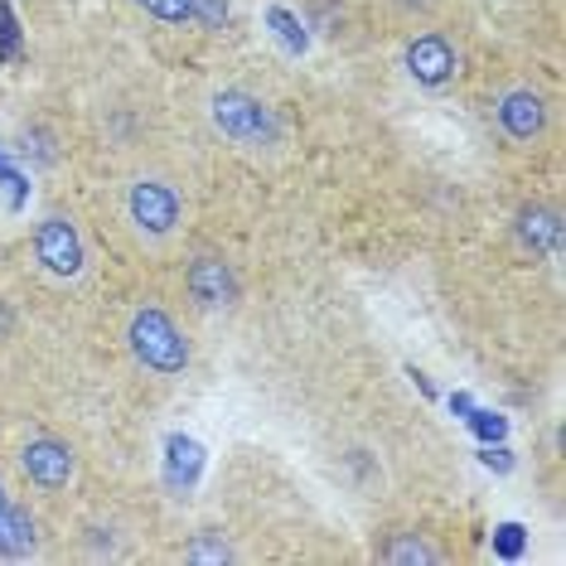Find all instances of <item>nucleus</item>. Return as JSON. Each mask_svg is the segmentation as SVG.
Instances as JSON below:
<instances>
[{"mask_svg": "<svg viewBox=\"0 0 566 566\" xmlns=\"http://www.w3.org/2000/svg\"><path fill=\"white\" fill-rule=\"evenodd\" d=\"M203 112H209V126L218 132V140H228L242 156H276L286 146V117L256 87H242V83L213 87Z\"/></svg>", "mask_w": 566, "mask_h": 566, "instance_id": "7ed1b4c3", "label": "nucleus"}, {"mask_svg": "<svg viewBox=\"0 0 566 566\" xmlns=\"http://www.w3.org/2000/svg\"><path fill=\"white\" fill-rule=\"evenodd\" d=\"M179 557L195 562V566H223V562H242V547L233 543L228 527H203V533H195L185 547H179Z\"/></svg>", "mask_w": 566, "mask_h": 566, "instance_id": "f8f14e48", "label": "nucleus"}, {"mask_svg": "<svg viewBox=\"0 0 566 566\" xmlns=\"http://www.w3.org/2000/svg\"><path fill=\"white\" fill-rule=\"evenodd\" d=\"M446 6L450 0H378V10L397 24V30H417V24L446 20Z\"/></svg>", "mask_w": 566, "mask_h": 566, "instance_id": "4468645a", "label": "nucleus"}, {"mask_svg": "<svg viewBox=\"0 0 566 566\" xmlns=\"http://www.w3.org/2000/svg\"><path fill=\"white\" fill-rule=\"evenodd\" d=\"M238 24V0H195V30L199 34H228Z\"/></svg>", "mask_w": 566, "mask_h": 566, "instance_id": "2eb2a0df", "label": "nucleus"}, {"mask_svg": "<svg viewBox=\"0 0 566 566\" xmlns=\"http://www.w3.org/2000/svg\"><path fill=\"white\" fill-rule=\"evenodd\" d=\"M40 518H34L30 504H20V499H10L6 509H0V562H30L40 557Z\"/></svg>", "mask_w": 566, "mask_h": 566, "instance_id": "9b49d317", "label": "nucleus"}, {"mask_svg": "<svg viewBox=\"0 0 566 566\" xmlns=\"http://www.w3.org/2000/svg\"><path fill=\"white\" fill-rule=\"evenodd\" d=\"M122 349L132 354V364L140 373H150L160 382H175L195 368V334H189L185 315L175 305L156 301V295H140V301L126 305Z\"/></svg>", "mask_w": 566, "mask_h": 566, "instance_id": "f03ea898", "label": "nucleus"}, {"mask_svg": "<svg viewBox=\"0 0 566 566\" xmlns=\"http://www.w3.org/2000/svg\"><path fill=\"white\" fill-rule=\"evenodd\" d=\"M489 122L504 146L513 150H543L557 132V102L537 83H504L489 97Z\"/></svg>", "mask_w": 566, "mask_h": 566, "instance_id": "20e7f679", "label": "nucleus"}, {"mask_svg": "<svg viewBox=\"0 0 566 566\" xmlns=\"http://www.w3.org/2000/svg\"><path fill=\"white\" fill-rule=\"evenodd\" d=\"M132 10L146 24H156V30H170V34L195 30V0H132Z\"/></svg>", "mask_w": 566, "mask_h": 566, "instance_id": "ddd939ff", "label": "nucleus"}, {"mask_svg": "<svg viewBox=\"0 0 566 566\" xmlns=\"http://www.w3.org/2000/svg\"><path fill=\"white\" fill-rule=\"evenodd\" d=\"M10 499H15V494H10V489H6V484H0V509H6V504H10Z\"/></svg>", "mask_w": 566, "mask_h": 566, "instance_id": "dca6fc26", "label": "nucleus"}, {"mask_svg": "<svg viewBox=\"0 0 566 566\" xmlns=\"http://www.w3.org/2000/svg\"><path fill=\"white\" fill-rule=\"evenodd\" d=\"M513 242L533 256V262H547L562 248V209L547 199H533L513 213Z\"/></svg>", "mask_w": 566, "mask_h": 566, "instance_id": "9d476101", "label": "nucleus"}, {"mask_svg": "<svg viewBox=\"0 0 566 566\" xmlns=\"http://www.w3.org/2000/svg\"><path fill=\"white\" fill-rule=\"evenodd\" d=\"M242 301V276L233 256L218 248H199L185 256V311L199 319H223Z\"/></svg>", "mask_w": 566, "mask_h": 566, "instance_id": "39448f33", "label": "nucleus"}, {"mask_svg": "<svg viewBox=\"0 0 566 566\" xmlns=\"http://www.w3.org/2000/svg\"><path fill=\"white\" fill-rule=\"evenodd\" d=\"M117 218H122V233L140 252H170L185 242L189 195L175 170H165L156 160H140L117 185Z\"/></svg>", "mask_w": 566, "mask_h": 566, "instance_id": "f257e3e1", "label": "nucleus"}, {"mask_svg": "<svg viewBox=\"0 0 566 566\" xmlns=\"http://www.w3.org/2000/svg\"><path fill=\"white\" fill-rule=\"evenodd\" d=\"M30 252H34V262H40V272L54 276V281H78L87 272L83 228H78V218L63 213V209H49L40 223H34Z\"/></svg>", "mask_w": 566, "mask_h": 566, "instance_id": "6e6552de", "label": "nucleus"}, {"mask_svg": "<svg viewBox=\"0 0 566 566\" xmlns=\"http://www.w3.org/2000/svg\"><path fill=\"white\" fill-rule=\"evenodd\" d=\"M402 69H407V78L417 83L421 93H446V87L460 78V40L450 34L446 20L407 30Z\"/></svg>", "mask_w": 566, "mask_h": 566, "instance_id": "423d86ee", "label": "nucleus"}, {"mask_svg": "<svg viewBox=\"0 0 566 566\" xmlns=\"http://www.w3.org/2000/svg\"><path fill=\"white\" fill-rule=\"evenodd\" d=\"M368 557L382 566H441V562H450V547H441L436 533H427V527H417V523H388L373 533Z\"/></svg>", "mask_w": 566, "mask_h": 566, "instance_id": "1a4fd4ad", "label": "nucleus"}, {"mask_svg": "<svg viewBox=\"0 0 566 566\" xmlns=\"http://www.w3.org/2000/svg\"><path fill=\"white\" fill-rule=\"evenodd\" d=\"M15 465H20V480L34 489V494H44V499H54V494H69L73 484H78V474H83V455H78V446L73 441H63V436H30V441L20 446V455H15Z\"/></svg>", "mask_w": 566, "mask_h": 566, "instance_id": "0eeeda50", "label": "nucleus"}]
</instances>
